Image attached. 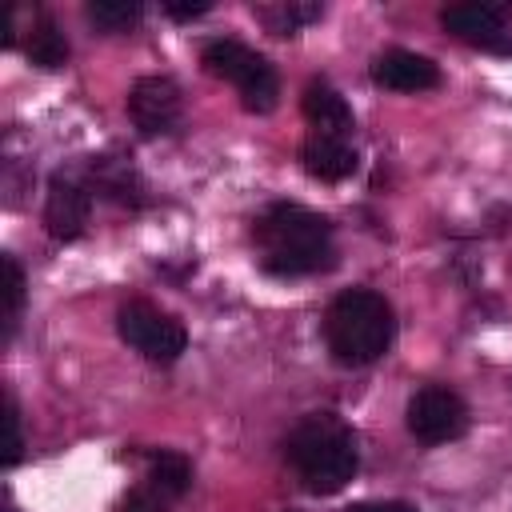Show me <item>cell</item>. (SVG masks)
<instances>
[{
    "label": "cell",
    "instance_id": "obj_1",
    "mask_svg": "<svg viewBox=\"0 0 512 512\" xmlns=\"http://www.w3.org/2000/svg\"><path fill=\"white\" fill-rule=\"evenodd\" d=\"M252 240L260 244V268L280 280L316 276L336 264L332 220L304 204H268L252 224Z\"/></svg>",
    "mask_w": 512,
    "mask_h": 512
},
{
    "label": "cell",
    "instance_id": "obj_2",
    "mask_svg": "<svg viewBox=\"0 0 512 512\" xmlns=\"http://www.w3.org/2000/svg\"><path fill=\"white\" fill-rule=\"evenodd\" d=\"M284 456L296 468V476L304 480L308 492L316 496H332L340 492L356 468H360V452H356V436L352 428L332 416V412H312L304 416L288 440H284Z\"/></svg>",
    "mask_w": 512,
    "mask_h": 512
},
{
    "label": "cell",
    "instance_id": "obj_3",
    "mask_svg": "<svg viewBox=\"0 0 512 512\" xmlns=\"http://www.w3.org/2000/svg\"><path fill=\"white\" fill-rule=\"evenodd\" d=\"M396 336L392 304L372 288H344L324 312V340L336 364L364 368L376 364Z\"/></svg>",
    "mask_w": 512,
    "mask_h": 512
},
{
    "label": "cell",
    "instance_id": "obj_4",
    "mask_svg": "<svg viewBox=\"0 0 512 512\" xmlns=\"http://www.w3.org/2000/svg\"><path fill=\"white\" fill-rule=\"evenodd\" d=\"M200 60H204V68H208L212 76L236 84L240 104H244L248 112H272V108H276V96H280L276 68H272L260 52H252L248 44L220 36V40H208V44H204Z\"/></svg>",
    "mask_w": 512,
    "mask_h": 512
},
{
    "label": "cell",
    "instance_id": "obj_5",
    "mask_svg": "<svg viewBox=\"0 0 512 512\" xmlns=\"http://www.w3.org/2000/svg\"><path fill=\"white\" fill-rule=\"evenodd\" d=\"M116 328H120V340L128 348H136L144 360L152 364H172L180 360V352L188 348V332L176 316L160 312L156 304L148 300H128L120 304L116 312Z\"/></svg>",
    "mask_w": 512,
    "mask_h": 512
},
{
    "label": "cell",
    "instance_id": "obj_6",
    "mask_svg": "<svg viewBox=\"0 0 512 512\" xmlns=\"http://www.w3.org/2000/svg\"><path fill=\"white\" fill-rule=\"evenodd\" d=\"M408 432L428 448L460 440L468 432V404L448 384H424L408 400Z\"/></svg>",
    "mask_w": 512,
    "mask_h": 512
},
{
    "label": "cell",
    "instance_id": "obj_7",
    "mask_svg": "<svg viewBox=\"0 0 512 512\" xmlns=\"http://www.w3.org/2000/svg\"><path fill=\"white\" fill-rule=\"evenodd\" d=\"M128 116L140 136H168L180 128L184 100L172 76H140L128 92Z\"/></svg>",
    "mask_w": 512,
    "mask_h": 512
},
{
    "label": "cell",
    "instance_id": "obj_8",
    "mask_svg": "<svg viewBox=\"0 0 512 512\" xmlns=\"http://www.w3.org/2000/svg\"><path fill=\"white\" fill-rule=\"evenodd\" d=\"M440 24L456 40H464L480 52H496V56L512 52V40L504 32V12L492 4H448V8H440Z\"/></svg>",
    "mask_w": 512,
    "mask_h": 512
},
{
    "label": "cell",
    "instance_id": "obj_9",
    "mask_svg": "<svg viewBox=\"0 0 512 512\" xmlns=\"http://www.w3.org/2000/svg\"><path fill=\"white\" fill-rule=\"evenodd\" d=\"M92 212V192L88 184H80L68 172H56L48 180V196H44V224L56 240H76L88 224Z\"/></svg>",
    "mask_w": 512,
    "mask_h": 512
},
{
    "label": "cell",
    "instance_id": "obj_10",
    "mask_svg": "<svg viewBox=\"0 0 512 512\" xmlns=\"http://www.w3.org/2000/svg\"><path fill=\"white\" fill-rule=\"evenodd\" d=\"M372 80L388 92H428L440 84V68L408 48H388L372 60Z\"/></svg>",
    "mask_w": 512,
    "mask_h": 512
},
{
    "label": "cell",
    "instance_id": "obj_11",
    "mask_svg": "<svg viewBox=\"0 0 512 512\" xmlns=\"http://www.w3.org/2000/svg\"><path fill=\"white\" fill-rule=\"evenodd\" d=\"M356 164H360L356 148H352L348 140H340V136H320V132H312V136L300 144V168H304L312 180L340 184V180H348V176L356 172Z\"/></svg>",
    "mask_w": 512,
    "mask_h": 512
},
{
    "label": "cell",
    "instance_id": "obj_12",
    "mask_svg": "<svg viewBox=\"0 0 512 512\" xmlns=\"http://www.w3.org/2000/svg\"><path fill=\"white\" fill-rule=\"evenodd\" d=\"M300 108L308 116V124L320 132V136H340L348 140L352 128H356V116L348 108V100L328 84V80H308L304 96H300Z\"/></svg>",
    "mask_w": 512,
    "mask_h": 512
},
{
    "label": "cell",
    "instance_id": "obj_13",
    "mask_svg": "<svg viewBox=\"0 0 512 512\" xmlns=\"http://www.w3.org/2000/svg\"><path fill=\"white\" fill-rule=\"evenodd\" d=\"M88 176H92V184H96V192L100 196H108V200H120V204H144V184H140V176L124 164V160H112V156H100V160H92L88 164Z\"/></svg>",
    "mask_w": 512,
    "mask_h": 512
},
{
    "label": "cell",
    "instance_id": "obj_14",
    "mask_svg": "<svg viewBox=\"0 0 512 512\" xmlns=\"http://www.w3.org/2000/svg\"><path fill=\"white\" fill-rule=\"evenodd\" d=\"M256 16L264 20V28L272 36H296L300 28H308L312 20L324 16L320 4H304V0H280V4H260Z\"/></svg>",
    "mask_w": 512,
    "mask_h": 512
},
{
    "label": "cell",
    "instance_id": "obj_15",
    "mask_svg": "<svg viewBox=\"0 0 512 512\" xmlns=\"http://www.w3.org/2000/svg\"><path fill=\"white\" fill-rule=\"evenodd\" d=\"M148 480L156 484L160 496H184L188 484H192V464L184 452H172V448H160L148 456Z\"/></svg>",
    "mask_w": 512,
    "mask_h": 512
},
{
    "label": "cell",
    "instance_id": "obj_16",
    "mask_svg": "<svg viewBox=\"0 0 512 512\" xmlns=\"http://www.w3.org/2000/svg\"><path fill=\"white\" fill-rule=\"evenodd\" d=\"M28 60L40 64V68H60L68 60V40L64 32L56 28L52 16H36V24L28 28Z\"/></svg>",
    "mask_w": 512,
    "mask_h": 512
},
{
    "label": "cell",
    "instance_id": "obj_17",
    "mask_svg": "<svg viewBox=\"0 0 512 512\" xmlns=\"http://www.w3.org/2000/svg\"><path fill=\"white\" fill-rule=\"evenodd\" d=\"M88 20L104 32H128L136 20H140V4L136 0H88Z\"/></svg>",
    "mask_w": 512,
    "mask_h": 512
},
{
    "label": "cell",
    "instance_id": "obj_18",
    "mask_svg": "<svg viewBox=\"0 0 512 512\" xmlns=\"http://www.w3.org/2000/svg\"><path fill=\"white\" fill-rule=\"evenodd\" d=\"M4 336H12L20 308H24V268L16 264V256H4Z\"/></svg>",
    "mask_w": 512,
    "mask_h": 512
},
{
    "label": "cell",
    "instance_id": "obj_19",
    "mask_svg": "<svg viewBox=\"0 0 512 512\" xmlns=\"http://www.w3.org/2000/svg\"><path fill=\"white\" fill-rule=\"evenodd\" d=\"M4 416H8V452H4V464L12 468L20 460V448H24V436H20V412H16V400L8 396L4 400Z\"/></svg>",
    "mask_w": 512,
    "mask_h": 512
},
{
    "label": "cell",
    "instance_id": "obj_20",
    "mask_svg": "<svg viewBox=\"0 0 512 512\" xmlns=\"http://www.w3.org/2000/svg\"><path fill=\"white\" fill-rule=\"evenodd\" d=\"M124 512H168V508H164V500H160L156 492H144V488H140V492H132V496L124 500Z\"/></svg>",
    "mask_w": 512,
    "mask_h": 512
},
{
    "label": "cell",
    "instance_id": "obj_21",
    "mask_svg": "<svg viewBox=\"0 0 512 512\" xmlns=\"http://www.w3.org/2000/svg\"><path fill=\"white\" fill-rule=\"evenodd\" d=\"M344 512H416V508L404 500H360V504H348Z\"/></svg>",
    "mask_w": 512,
    "mask_h": 512
},
{
    "label": "cell",
    "instance_id": "obj_22",
    "mask_svg": "<svg viewBox=\"0 0 512 512\" xmlns=\"http://www.w3.org/2000/svg\"><path fill=\"white\" fill-rule=\"evenodd\" d=\"M212 4L208 0H200V4H164V12L172 16V20H192V16H204Z\"/></svg>",
    "mask_w": 512,
    "mask_h": 512
}]
</instances>
